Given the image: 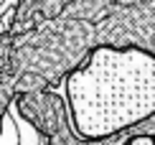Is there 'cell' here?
<instances>
[{
  "label": "cell",
  "instance_id": "1",
  "mask_svg": "<svg viewBox=\"0 0 155 145\" xmlns=\"http://www.w3.org/2000/svg\"><path fill=\"white\" fill-rule=\"evenodd\" d=\"M64 99L81 140H107L155 120V51L97 43L64 76Z\"/></svg>",
  "mask_w": 155,
  "mask_h": 145
}]
</instances>
